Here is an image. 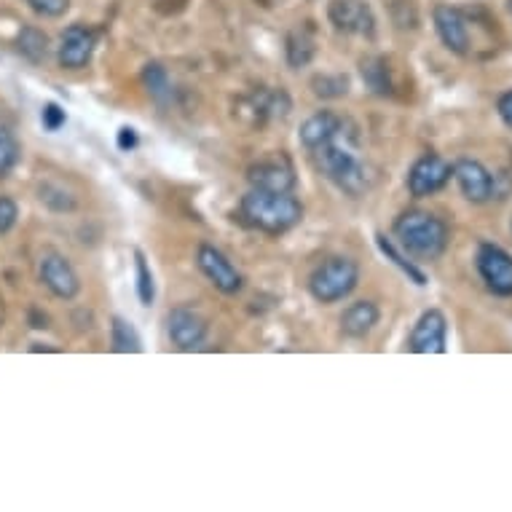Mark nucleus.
<instances>
[{"label":"nucleus","instance_id":"f257e3e1","mask_svg":"<svg viewBox=\"0 0 512 512\" xmlns=\"http://www.w3.org/2000/svg\"><path fill=\"white\" fill-rule=\"evenodd\" d=\"M309 153L311 159H314V167L328 177L341 194L352 196V199H360V196L368 194L373 177H370V169L365 164V159L360 156L357 129L346 118L344 124L338 126L328 140H322Z\"/></svg>","mask_w":512,"mask_h":512},{"label":"nucleus","instance_id":"f03ea898","mask_svg":"<svg viewBox=\"0 0 512 512\" xmlns=\"http://www.w3.org/2000/svg\"><path fill=\"white\" fill-rule=\"evenodd\" d=\"M239 215L250 228L263 231L269 236H282L287 231H293L303 220V204L293 196V191L287 194H274V191H258L250 188L239 202Z\"/></svg>","mask_w":512,"mask_h":512},{"label":"nucleus","instance_id":"7ed1b4c3","mask_svg":"<svg viewBox=\"0 0 512 512\" xmlns=\"http://www.w3.org/2000/svg\"><path fill=\"white\" fill-rule=\"evenodd\" d=\"M395 236L413 261H437L448 247V226L432 212L408 210L395 220Z\"/></svg>","mask_w":512,"mask_h":512},{"label":"nucleus","instance_id":"20e7f679","mask_svg":"<svg viewBox=\"0 0 512 512\" xmlns=\"http://www.w3.org/2000/svg\"><path fill=\"white\" fill-rule=\"evenodd\" d=\"M360 285V266L352 258L336 255L322 261L317 269L309 274V293L317 303H338L349 298Z\"/></svg>","mask_w":512,"mask_h":512},{"label":"nucleus","instance_id":"39448f33","mask_svg":"<svg viewBox=\"0 0 512 512\" xmlns=\"http://www.w3.org/2000/svg\"><path fill=\"white\" fill-rule=\"evenodd\" d=\"M475 269L491 293L499 298H512V255L504 247L480 242L475 252Z\"/></svg>","mask_w":512,"mask_h":512},{"label":"nucleus","instance_id":"423d86ee","mask_svg":"<svg viewBox=\"0 0 512 512\" xmlns=\"http://www.w3.org/2000/svg\"><path fill=\"white\" fill-rule=\"evenodd\" d=\"M451 177H454V167H451L443 156H437V153H424L421 159L413 161V167L408 169L405 183H408L411 196H416V199H427V196H435L437 191H443L445 185L451 183Z\"/></svg>","mask_w":512,"mask_h":512},{"label":"nucleus","instance_id":"0eeeda50","mask_svg":"<svg viewBox=\"0 0 512 512\" xmlns=\"http://www.w3.org/2000/svg\"><path fill=\"white\" fill-rule=\"evenodd\" d=\"M38 274H41L43 287H46L54 298L73 301V298L81 293L78 271L73 269V263H70L62 252H43L41 263H38Z\"/></svg>","mask_w":512,"mask_h":512},{"label":"nucleus","instance_id":"6e6552de","mask_svg":"<svg viewBox=\"0 0 512 512\" xmlns=\"http://www.w3.org/2000/svg\"><path fill=\"white\" fill-rule=\"evenodd\" d=\"M196 266H199L204 277L210 279L212 287L220 290L223 295H236L242 290V274L236 271L234 263L228 261L226 252H220L215 244H199V250H196Z\"/></svg>","mask_w":512,"mask_h":512},{"label":"nucleus","instance_id":"1a4fd4ad","mask_svg":"<svg viewBox=\"0 0 512 512\" xmlns=\"http://www.w3.org/2000/svg\"><path fill=\"white\" fill-rule=\"evenodd\" d=\"M330 25L344 35H376V14L368 6V0H330L328 6Z\"/></svg>","mask_w":512,"mask_h":512},{"label":"nucleus","instance_id":"9d476101","mask_svg":"<svg viewBox=\"0 0 512 512\" xmlns=\"http://www.w3.org/2000/svg\"><path fill=\"white\" fill-rule=\"evenodd\" d=\"M408 352L413 354H445L448 352V319L440 309H427L416 319L411 336H408Z\"/></svg>","mask_w":512,"mask_h":512},{"label":"nucleus","instance_id":"9b49d317","mask_svg":"<svg viewBox=\"0 0 512 512\" xmlns=\"http://www.w3.org/2000/svg\"><path fill=\"white\" fill-rule=\"evenodd\" d=\"M167 333L169 341H172L180 352H194V349H199V346L207 341L210 325H207V319H204L196 309L177 306V309L169 311Z\"/></svg>","mask_w":512,"mask_h":512},{"label":"nucleus","instance_id":"f8f14e48","mask_svg":"<svg viewBox=\"0 0 512 512\" xmlns=\"http://www.w3.org/2000/svg\"><path fill=\"white\" fill-rule=\"evenodd\" d=\"M97 49V30L86 25H70L57 46V62L62 70H84Z\"/></svg>","mask_w":512,"mask_h":512},{"label":"nucleus","instance_id":"ddd939ff","mask_svg":"<svg viewBox=\"0 0 512 512\" xmlns=\"http://www.w3.org/2000/svg\"><path fill=\"white\" fill-rule=\"evenodd\" d=\"M454 180L467 202L486 204L494 199V175L480 161L459 159L454 164Z\"/></svg>","mask_w":512,"mask_h":512},{"label":"nucleus","instance_id":"4468645a","mask_svg":"<svg viewBox=\"0 0 512 512\" xmlns=\"http://www.w3.org/2000/svg\"><path fill=\"white\" fill-rule=\"evenodd\" d=\"M432 19H435L437 38L443 41L445 49L456 57H467L470 54V25L462 11L454 6H437Z\"/></svg>","mask_w":512,"mask_h":512},{"label":"nucleus","instance_id":"2eb2a0df","mask_svg":"<svg viewBox=\"0 0 512 512\" xmlns=\"http://www.w3.org/2000/svg\"><path fill=\"white\" fill-rule=\"evenodd\" d=\"M250 188L258 191H274V194H287L295 188V172L285 159H263L247 169Z\"/></svg>","mask_w":512,"mask_h":512},{"label":"nucleus","instance_id":"dca6fc26","mask_svg":"<svg viewBox=\"0 0 512 512\" xmlns=\"http://www.w3.org/2000/svg\"><path fill=\"white\" fill-rule=\"evenodd\" d=\"M378 319H381V309H378V303H373V301L352 303V306H349V309L341 314V336L354 338V341L368 338L370 333L376 330Z\"/></svg>","mask_w":512,"mask_h":512},{"label":"nucleus","instance_id":"f3484780","mask_svg":"<svg viewBox=\"0 0 512 512\" xmlns=\"http://www.w3.org/2000/svg\"><path fill=\"white\" fill-rule=\"evenodd\" d=\"M341 124H344V118L338 116V113L319 110V113L309 116L301 124V132H298V137H301V145L306 148V151L317 148V145L322 143V140H328V137L333 135V132H336Z\"/></svg>","mask_w":512,"mask_h":512},{"label":"nucleus","instance_id":"a211bd4d","mask_svg":"<svg viewBox=\"0 0 512 512\" xmlns=\"http://www.w3.org/2000/svg\"><path fill=\"white\" fill-rule=\"evenodd\" d=\"M290 97L282 89H263V92L252 94L250 110L258 121H271V118H285L290 113Z\"/></svg>","mask_w":512,"mask_h":512},{"label":"nucleus","instance_id":"6ab92c4d","mask_svg":"<svg viewBox=\"0 0 512 512\" xmlns=\"http://www.w3.org/2000/svg\"><path fill=\"white\" fill-rule=\"evenodd\" d=\"M360 76L365 81L370 92L376 97H389L392 94V73H389V65L384 57H365L360 62Z\"/></svg>","mask_w":512,"mask_h":512},{"label":"nucleus","instance_id":"aec40b11","mask_svg":"<svg viewBox=\"0 0 512 512\" xmlns=\"http://www.w3.org/2000/svg\"><path fill=\"white\" fill-rule=\"evenodd\" d=\"M110 349L118 354H140L143 352V338L135 325L124 317L110 319Z\"/></svg>","mask_w":512,"mask_h":512},{"label":"nucleus","instance_id":"412c9836","mask_svg":"<svg viewBox=\"0 0 512 512\" xmlns=\"http://www.w3.org/2000/svg\"><path fill=\"white\" fill-rule=\"evenodd\" d=\"M314 54H317V46H314V38H311L309 30H293V33L287 35L285 59L290 68H306V65H311Z\"/></svg>","mask_w":512,"mask_h":512},{"label":"nucleus","instance_id":"4be33fe9","mask_svg":"<svg viewBox=\"0 0 512 512\" xmlns=\"http://www.w3.org/2000/svg\"><path fill=\"white\" fill-rule=\"evenodd\" d=\"M143 86L148 89L153 100L159 105H167L175 97V86H172V78H169L167 68L159 65V62H148L143 68Z\"/></svg>","mask_w":512,"mask_h":512},{"label":"nucleus","instance_id":"5701e85b","mask_svg":"<svg viewBox=\"0 0 512 512\" xmlns=\"http://www.w3.org/2000/svg\"><path fill=\"white\" fill-rule=\"evenodd\" d=\"M376 244H378V250H381V255H387V261L395 263L397 269L403 271L405 277L411 279L413 285H419V287L427 285V274H424V271H421L419 266H416V263L408 261V255H405V252L397 250L395 244L389 242L387 236L378 234V236H376Z\"/></svg>","mask_w":512,"mask_h":512},{"label":"nucleus","instance_id":"b1692460","mask_svg":"<svg viewBox=\"0 0 512 512\" xmlns=\"http://www.w3.org/2000/svg\"><path fill=\"white\" fill-rule=\"evenodd\" d=\"M17 49L27 62L41 65L43 59H46V54H49V38H46V33H41L38 27H25L17 38Z\"/></svg>","mask_w":512,"mask_h":512},{"label":"nucleus","instance_id":"393cba45","mask_svg":"<svg viewBox=\"0 0 512 512\" xmlns=\"http://www.w3.org/2000/svg\"><path fill=\"white\" fill-rule=\"evenodd\" d=\"M135 282L140 303L143 306H153V301H156V279H153L151 263H148L143 250H135Z\"/></svg>","mask_w":512,"mask_h":512},{"label":"nucleus","instance_id":"a878e982","mask_svg":"<svg viewBox=\"0 0 512 512\" xmlns=\"http://www.w3.org/2000/svg\"><path fill=\"white\" fill-rule=\"evenodd\" d=\"M311 92L322 100H341L349 94V78L341 73H322L311 78Z\"/></svg>","mask_w":512,"mask_h":512},{"label":"nucleus","instance_id":"bb28decb","mask_svg":"<svg viewBox=\"0 0 512 512\" xmlns=\"http://www.w3.org/2000/svg\"><path fill=\"white\" fill-rule=\"evenodd\" d=\"M41 202L54 212H70L76 207V199L65 191V188H59V185H41Z\"/></svg>","mask_w":512,"mask_h":512},{"label":"nucleus","instance_id":"cd10ccee","mask_svg":"<svg viewBox=\"0 0 512 512\" xmlns=\"http://www.w3.org/2000/svg\"><path fill=\"white\" fill-rule=\"evenodd\" d=\"M19 143L6 129H0V177H6L19 164Z\"/></svg>","mask_w":512,"mask_h":512},{"label":"nucleus","instance_id":"c85d7f7f","mask_svg":"<svg viewBox=\"0 0 512 512\" xmlns=\"http://www.w3.org/2000/svg\"><path fill=\"white\" fill-rule=\"evenodd\" d=\"M27 6L41 17L57 19L70 9V0H27Z\"/></svg>","mask_w":512,"mask_h":512},{"label":"nucleus","instance_id":"c756f323","mask_svg":"<svg viewBox=\"0 0 512 512\" xmlns=\"http://www.w3.org/2000/svg\"><path fill=\"white\" fill-rule=\"evenodd\" d=\"M19 204L11 196H0V236H6L11 228L17 226Z\"/></svg>","mask_w":512,"mask_h":512},{"label":"nucleus","instance_id":"7c9ffc66","mask_svg":"<svg viewBox=\"0 0 512 512\" xmlns=\"http://www.w3.org/2000/svg\"><path fill=\"white\" fill-rule=\"evenodd\" d=\"M68 116H65V110L59 108L57 102H46L41 110V124L46 132H59L62 126H65Z\"/></svg>","mask_w":512,"mask_h":512},{"label":"nucleus","instance_id":"2f4dec72","mask_svg":"<svg viewBox=\"0 0 512 512\" xmlns=\"http://www.w3.org/2000/svg\"><path fill=\"white\" fill-rule=\"evenodd\" d=\"M496 113L502 118V124L507 126V129H512V89L499 94V100H496Z\"/></svg>","mask_w":512,"mask_h":512},{"label":"nucleus","instance_id":"473e14b6","mask_svg":"<svg viewBox=\"0 0 512 512\" xmlns=\"http://www.w3.org/2000/svg\"><path fill=\"white\" fill-rule=\"evenodd\" d=\"M118 148H121V151L124 153H129V151H135L137 148V132L135 129H132V126H121V129H118Z\"/></svg>","mask_w":512,"mask_h":512}]
</instances>
